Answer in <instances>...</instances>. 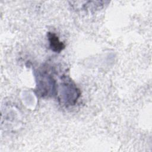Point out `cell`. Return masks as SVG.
Returning a JSON list of instances; mask_svg holds the SVG:
<instances>
[{"label":"cell","mask_w":152,"mask_h":152,"mask_svg":"<svg viewBox=\"0 0 152 152\" xmlns=\"http://www.w3.org/2000/svg\"><path fill=\"white\" fill-rule=\"evenodd\" d=\"M48 36L50 47L53 51L59 52L65 48V45L59 40L58 36L54 33H48Z\"/></svg>","instance_id":"1"}]
</instances>
